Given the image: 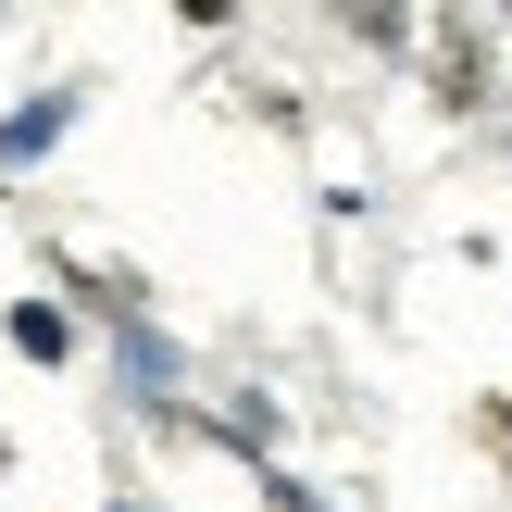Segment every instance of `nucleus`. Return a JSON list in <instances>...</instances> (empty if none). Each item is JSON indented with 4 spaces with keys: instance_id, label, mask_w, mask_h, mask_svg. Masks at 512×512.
<instances>
[{
    "instance_id": "1",
    "label": "nucleus",
    "mask_w": 512,
    "mask_h": 512,
    "mask_svg": "<svg viewBox=\"0 0 512 512\" xmlns=\"http://www.w3.org/2000/svg\"><path fill=\"white\" fill-rule=\"evenodd\" d=\"M63 125H75V100H63V88H50V100H25V113H0V163H38Z\"/></svg>"
},
{
    "instance_id": "2",
    "label": "nucleus",
    "mask_w": 512,
    "mask_h": 512,
    "mask_svg": "<svg viewBox=\"0 0 512 512\" xmlns=\"http://www.w3.org/2000/svg\"><path fill=\"white\" fill-rule=\"evenodd\" d=\"M13 350H25V363H63V350H75V325L50 313V300H13Z\"/></svg>"
}]
</instances>
